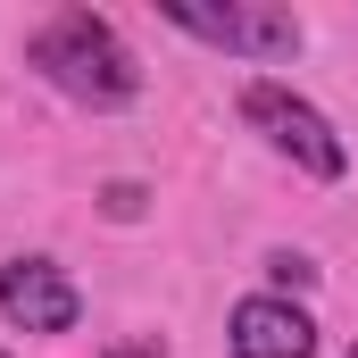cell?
<instances>
[{
	"label": "cell",
	"mask_w": 358,
	"mask_h": 358,
	"mask_svg": "<svg viewBox=\"0 0 358 358\" xmlns=\"http://www.w3.org/2000/svg\"><path fill=\"white\" fill-rule=\"evenodd\" d=\"M25 59L67 92V100H92V108H125V100L142 92V67H134L125 34H117L100 8H59V17L25 42Z\"/></svg>",
	"instance_id": "cell-1"
},
{
	"label": "cell",
	"mask_w": 358,
	"mask_h": 358,
	"mask_svg": "<svg viewBox=\"0 0 358 358\" xmlns=\"http://www.w3.org/2000/svg\"><path fill=\"white\" fill-rule=\"evenodd\" d=\"M242 117L267 134V150H283L300 176H317V183H342L350 176V150H342V134L325 125V108L317 100H300L292 84H242Z\"/></svg>",
	"instance_id": "cell-2"
},
{
	"label": "cell",
	"mask_w": 358,
	"mask_h": 358,
	"mask_svg": "<svg viewBox=\"0 0 358 358\" xmlns=\"http://www.w3.org/2000/svg\"><path fill=\"white\" fill-rule=\"evenodd\" d=\"M167 25L217 42V50H234V59H259V67L300 59V17H283V8H250V0H225V8H208V0H167Z\"/></svg>",
	"instance_id": "cell-3"
},
{
	"label": "cell",
	"mask_w": 358,
	"mask_h": 358,
	"mask_svg": "<svg viewBox=\"0 0 358 358\" xmlns=\"http://www.w3.org/2000/svg\"><path fill=\"white\" fill-rule=\"evenodd\" d=\"M0 317L17 334H76L84 292L67 283V267H50V259H8L0 267Z\"/></svg>",
	"instance_id": "cell-4"
},
{
	"label": "cell",
	"mask_w": 358,
	"mask_h": 358,
	"mask_svg": "<svg viewBox=\"0 0 358 358\" xmlns=\"http://www.w3.org/2000/svg\"><path fill=\"white\" fill-rule=\"evenodd\" d=\"M225 342H234V358H317V317L300 300L250 292V300H234Z\"/></svg>",
	"instance_id": "cell-5"
},
{
	"label": "cell",
	"mask_w": 358,
	"mask_h": 358,
	"mask_svg": "<svg viewBox=\"0 0 358 358\" xmlns=\"http://www.w3.org/2000/svg\"><path fill=\"white\" fill-rule=\"evenodd\" d=\"M267 275H275V300H292V292L317 283V259L308 250H267Z\"/></svg>",
	"instance_id": "cell-6"
},
{
	"label": "cell",
	"mask_w": 358,
	"mask_h": 358,
	"mask_svg": "<svg viewBox=\"0 0 358 358\" xmlns=\"http://www.w3.org/2000/svg\"><path fill=\"white\" fill-rule=\"evenodd\" d=\"M100 208H108V217H142V183H108Z\"/></svg>",
	"instance_id": "cell-7"
},
{
	"label": "cell",
	"mask_w": 358,
	"mask_h": 358,
	"mask_svg": "<svg viewBox=\"0 0 358 358\" xmlns=\"http://www.w3.org/2000/svg\"><path fill=\"white\" fill-rule=\"evenodd\" d=\"M108 358H167L159 342H125V350H108Z\"/></svg>",
	"instance_id": "cell-8"
},
{
	"label": "cell",
	"mask_w": 358,
	"mask_h": 358,
	"mask_svg": "<svg viewBox=\"0 0 358 358\" xmlns=\"http://www.w3.org/2000/svg\"><path fill=\"white\" fill-rule=\"evenodd\" d=\"M342 358H358V342H350V350H342Z\"/></svg>",
	"instance_id": "cell-9"
},
{
	"label": "cell",
	"mask_w": 358,
	"mask_h": 358,
	"mask_svg": "<svg viewBox=\"0 0 358 358\" xmlns=\"http://www.w3.org/2000/svg\"><path fill=\"white\" fill-rule=\"evenodd\" d=\"M0 358H8V350H0Z\"/></svg>",
	"instance_id": "cell-10"
}]
</instances>
